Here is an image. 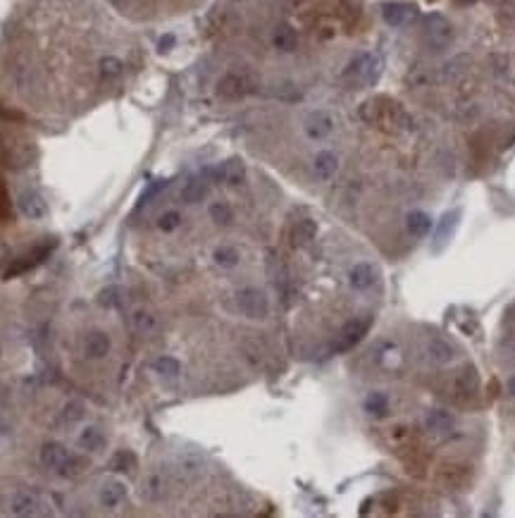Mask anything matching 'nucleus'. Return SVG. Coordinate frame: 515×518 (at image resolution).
I'll list each match as a JSON object with an SVG mask.
<instances>
[{
  "instance_id": "nucleus-1",
  "label": "nucleus",
  "mask_w": 515,
  "mask_h": 518,
  "mask_svg": "<svg viewBox=\"0 0 515 518\" xmlns=\"http://www.w3.org/2000/svg\"><path fill=\"white\" fill-rule=\"evenodd\" d=\"M382 74V60L372 53H361L353 58L351 65L346 67L343 77L346 79H356L358 84H374Z\"/></svg>"
},
{
  "instance_id": "nucleus-2",
  "label": "nucleus",
  "mask_w": 515,
  "mask_h": 518,
  "mask_svg": "<svg viewBox=\"0 0 515 518\" xmlns=\"http://www.w3.org/2000/svg\"><path fill=\"white\" fill-rule=\"evenodd\" d=\"M423 29H425V39H427L432 50H444L446 46L454 41V27H451V22L436 12L425 17Z\"/></svg>"
},
{
  "instance_id": "nucleus-3",
  "label": "nucleus",
  "mask_w": 515,
  "mask_h": 518,
  "mask_svg": "<svg viewBox=\"0 0 515 518\" xmlns=\"http://www.w3.org/2000/svg\"><path fill=\"white\" fill-rule=\"evenodd\" d=\"M236 306L239 310H241L243 315H248V318H265L270 310V303H267V297H265L260 289L256 287H246L241 289V292L236 294Z\"/></svg>"
},
{
  "instance_id": "nucleus-4",
  "label": "nucleus",
  "mask_w": 515,
  "mask_h": 518,
  "mask_svg": "<svg viewBox=\"0 0 515 518\" xmlns=\"http://www.w3.org/2000/svg\"><path fill=\"white\" fill-rule=\"evenodd\" d=\"M382 19L389 27H408L418 19V8L413 3H384L382 5Z\"/></svg>"
},
{
  "instance_id": "nucleus-5",
  "label": "nucleus",
  "mask_w": 515,
  "mask_h": 518,
  "mask_svg": "<svg viewBox=\"0 0 515 518\" xmlns=\"http://www.w3.org/2000/svg\"><path fill=\"white\" fill-rule=\"evenodd\" d=\"M303 132L310 141H322L334 132V117L327 110H313L305 115L303 120Z\"/></svg>"
},
{
  "instance_id": "nucleus-6",
  "label": "nucleus",
  "mask_w": 515,
  "mask_h": 518,
  "mask_svg": "<svg viewBox=\"0 0 515 518\" xmlns=\"http://www.w3.org/2000/svg\"><path fill=\"white\" fill-rule=\"evenodd\" d=\"M253 89H256L253 77L241 74V72H232V74H227L225 79L220 81L217 93L225 98H241V96H246V93H251Z\"/></svg>"
},
{
  "instance_id": "nucleus-7",
  "label": "nucleus",
  "mask_w": 515,
  "mask_h": 518,
  "mask_svg": "<svg viewBox=\"0 0 515 518\" xmlns=\"http://www.w3.org/2000/svg\"><path fill=\"white\" fill-rule=\"evenodd\" d=\"M17 208H19V213L24 217H29V220H43V217L48 215V203H46L43 196L36 194L34 189H27L17 196Z\"/></svg>"
},
{
  "instance_id": "nucleus-8",
  "label": "nucleus",
  "mask_w": 515,
  "mask_h": 518,
  "mask_svg": "<svg viewBox=\"0 0 515 518\" xmlns=\"http://www.w3.org/2000/svg\"><path fill=\"white\" fill-rule=\"evenodd\" d=\"M348 282H351V287L358 289V292H367V289H372L374 284L379 282V270L372 266V263L361 261L351 268V272H348Z\"/></svg>"
},
{
  "instance_id": "nucleus-9",
  "label": "nucleus",
  "mask_w": 515,
  "mask_h": 518,
  "mask_svg": "<svg viewBox=\"0 0 515 518\" xmlns=\"http://www.w3.org/2000/svg\"><path fill=\"white\" fill-rule=\"evenodd\" d=\"M41 464H43L46 468L60 470V473L67 475V468L74 464V459L70 457V452H67L62 444H46V447L41 449Z\"/></svg>"
},
{
  "instance_id": "nucleus-10",
  "label": "nucleus",
  "mask_w": 515,
  "mask_h": 518,
  "mask_svg": "<svg viewBox=\"0 0 515 518\" xmlns=\"http://www.w3.org/2000/svg\"><path fill=\"white\" fill-rule=\"evenodd\" d=\"M365 330H367V323H365V320H358V318L346 320V325H343L341 332H339V339H336V351H348V349H353V346H356L358 341L363 339Z\"/></svg>"
},
{
  "instance_id": "nucleus-11",
  "label": "nucleus",
  "mask_w": 515,
  "mask_h": 518,
  "mask_svg": "<svg viewBox=\"0 0 515 518\" xmlns=\"http://www.w3.org/2000/svg\"><path fill=\"white\" fill-rule=\"evenodd\" d=\"M208 175L227 184H241L243 177H246V168H243V163L239 158H232L227 163H222L217 170H208Z\"/></svg>"
},
{
  "instance_id": "nucleus-12",
  "label": "nucleus",
  "mask_w": 515,
  "mask_h": 518,
  "mask_svg": "<svg viewBox=\"0 0 515 518\" xmlns=\"http://www.w3.org/2000/svg\"><path fill=\"white\" fill-rule=\"evenodd\" d=\"M313 172L317 179H322V182H327V179H332L336 172H339V158H336L334 151H320L313 158Z\"/></svg>"
},
{
  "instance_id": "nucleus-13",
  "label": "nucleus",
  "mask_w": 515,
  "mask_h": 518,
  "mask_svg": "<svg viewBox=\"0 0 515 518\" xmlns=\"http://www.w3.org/2000/svg\"><path fill=\"white\" fill-rule=\"evenodd\" d=\"M10 511L14 516H34L39 511V497L29 490H19L10 499Z\"/></svg>"
},
{
  "instance_id": "nucleus-14",
  "label": "nucleus",
  "mask_w": 515,
  "mask_h": 518,
  "mask_svg": "<svg viewBox=\"0 0 515 518\" xmlns=\"http://www.w3.org/2000/svg\"><path fill=\"white\" fill-rule=\"evenodd\" d=\"M423 423L430 432H451L456 426V418L449 411H444V408H432V411L425 413Z\"/></svg>"
},
{
  "instance_id": "nucleus-15",
  "label": "nucleus",
  "mask_w": 515,
  "mask_h": 518,
  "mask_svg": "<svg viewBox=\"0 0 515 518\" xmlns=\"http://www.w3.org/2000/svg\"><path fill=\"white\" fill-rule=\"evenodd\" d=\"M425 354L434 363H449L456 356V349L446 339H441V337H432V339H427V344H425Z\"/></svg>"
},
{
  "instance_id": "nucleus-16",
  "label": "nucleus",
  "mask_w": 515,
  "mask_h": 518,
  "mask_svg": "<svg viewBox=\"0 0 515 518\" xmlns=\"http://www.w3.org/2000/svg\"><path fill=\"white\" fill-rule=\"evenodd\" d=\"M84 354L88 359H105L110 354V337L105 332H91L84 339Z\"/></svg>"
},
{
  "instance_id": "nucleus-17",
  "label": "nucleus",
  "mask_w": 515,
  "mask_h": 518,
  "mask_svg": "<svg viewBox=\"0 0 515 518\" xmlns=\"http://www.w3.org/2000/svg\"><path fill=\"white\" fill-rule=\"evenodd\" d=\"M272 46L282 53H291V50L299 46V36H296V29L289 27V24H277L272 29Z\"/></svg>"
},
{
  "instance_id": "nucleus-18",
  "label": "nucleus",
  "mask_w": 515,
  "mask_h": 518,
  "mask_svg": "<svg viewBox=\"0 0 515 518\" xmlns=\"http://www.w3.org/2000/svg\"><path fill=\"white\" fill-rule=\"evenodd\" d=\"M317 235V225L310 217H301L294 227H291V241L294 246H305L308 241H313Z\"/></svg>"
},
{
  "instance_id": "nucleus-19",
  "label": "nucleus",
  "mask_w": 515,
  "mask_h": 518,
  "mask_svg": "<svg viewBox=\"0 0 515 518\" xmlns=\"http://www.w3.org/2000/svg\"><path fill=\"white\" fill-rule=\"evenodd\" d=\"M405 230H408L410 237H425L427 232L432 230V220L427 213H423V210H413V213H408L405 217Z\"/></svg>"
},
{
  "instance_id": "nucleus-20",
  "label": "nucleus",
  "mask_w": 515,
  "mask_h": 518,
  "mask_svg": "<svg viewBox=\"0 0 515 518\" xmlns=\"http://www.w3.org/2000/svg\"><path fill=\"white\" fill-rule=\"evenodd\" d=\"M477 387H480V377H477V370L472 366L458 370L456 375V390L463 392V395H475Z\"/></svg>"
},
{
  "instance_id": "nucleus-21",
  "label": "nucleus",
  "mask_w": 515,
  "mask_h": 518,
  "mask_svg": "<svg viewBox=\"0 0 515 518\" xmlns=\"http://www.w3.org/2000/svg\"><path fill=\"white\" fill-rule=\"evenodd\" d=\"M212 261H215V266L229 270V268L239 266V261H241V253H239V248L225 244V246H217L215 251H212Z\"/></svg>"
},
{
  "instance_id": "nucleus-22",
  "label": "nucleus",
  "mask_w": 515,
  "mask_h": 518,
  "mask_svg": "<svg viewBox=\"0 0 515 518\" xmlns=\"http://www.w3.org/2000/svg\"><path fill=\"white\" fill-rule=\"evenodd\" d=\"M132 328L139 335H153L158 330V320L148 310H134L132 313Z\"/></svg>"
},
{
  "instance_id": "nucleus-23",
  "label": "nucleus",
  "mask_w": 515,
  "mask_h": 518,
  "mask_svg": "<svg viewBox=\"0 0 515 518\" xmlns=\"http://www.w3.org/2000/svg\"><path fill=\"white\" fill-rule=\"evenodd\" d=\"M124 497H127L124 485L117 483V480H110V483H105L101 490V504L103 506H117L119 501H124Z\"/></svg>"
},
{
  "instance_id": "nucleus-24",
  "label": "nucleus",
  "mask_w": 515,
  "mask_h": 518,
  "mask_svg": "<svg viewBox=\"0 0 515 518\" xmlns=\"http://www.w3.org/2000/svg\"><path fill=\"white\" fill-rule=\"evenodd\" d=\"M205 191H208L205 179L191 177L189 182L184 184V189H181V199H184L186 203H199V201H203V196H205Z\"/></svg>"
},
{
  "instance_id": "nucleus-25",
  "label": "nucleus",
  "mask_w": 515,
  "mask_h": 518,
  "mask_svg": "<svg viewBox=\"0 0 515 518\" xmlns=\"http://www.w3.org/2000/svg\"><path fill=\"white\" fill-rule=\"evenodd\" d=\"M363 408H365L370 416H374V418H379V416H384L387 413V408H389V399L382 395V392H370V395L365 397V401H363Z\"/></svg>"
},
{
  "instance_id": "nucleus-26",
  "label": "nucleus",
  "mask_w": 515,
  "mask_h": 518,
  "mask_svg": "<svg viewBox=\"0 0 515 518\" xmlns=\"http://www.w3.org/2000/svg\"><path fill=\"white\" fill-rule=\"evenodd\" d=\"M103 444H105V437H103L101 430H96V428L81 430V435H79V447L81 449H86V452H96V449H101Z\"/></svg>"
},
{
  "instance_id": "nucleus-27",
  "label": "nucleus",
  "mask_w": 515,
  "mask_h": 518,
  "mask_svg": "<svg viewBox=\"0 0 515 518\" xmlns=\"http://www.w3.org/2000/svg\"><path fill=\"white\" fill-rule=\"evenodd\" d=\"M155 372H160L163 377H176L181 372V363L174 359V356H160V359H155Z\"/></svg>"
},
{
  "instance_id": "nucleus-28",
  "label": "nucleus",
  "mask_w": 515,
  "mask_h": 518,
  "mask_svg": "<svg viewBox=\"0 0 515 518\" xmlns=\"http://www.w3.org/2000/svg\"><path fill=\"white\" fill-rule=\"evenodd\" d=\"M208 215H210L212 222H217V225H229L232 222V206L225 203V201H215V203H210V208H208Z\"/></svg>"
},
{
  "instance_id": "nucleus-29",
  "label": "nucleus",
  "mask_w": 515,
  "mask_h": 518,
  "mask_svg": "<svg viewBox=\"0 0 515 518\" xmlns=\"http://www.w3.org/2000/svg\"><path fill=\"white\" fill-rule=\"evenodd\" d=\"M124 72V65L119 58H114V55H105V58L101 60V74L105 77V79H117V77H122Z\"/></svg>"
},
{
  "instance_id": "nucleus-30",
  "label": "nucleus",
  "mask_w": 515,
  "mask_h": 518,
  "mask_svg": "<svg viewBox=\"0 0 515 518\" xmlns=\"http://www.w3.org/2000/svg\"><path fill=\"white\" fill-rule=\"evenodd\" d=\"M179 225H181V213H179V210H165V213L158 217V230L168 232V235H172L174 230H179Z\"/></svg>"
},
{
  "instance_id": "nucleus-31",
  "label": "nucleus",
  "mask_w": 515,
  "mask_h": 518,
  "mask_svg": "<svg viewBox=\"0 0 515 518\" xmlns=\"http://www.w3.org/2000/svg\"><path fill=\"white\" fill-rule=\"evenodd\" d=\"M134 464H137V459H134V454L129 452V449H119L110 459L112 470H129V468H134Z\"/></svg>"
},
{
  "instance_id": "nucleus-32",
  "label": "nucleus",
  "mask_w": 515,
  "mask_h": 518,
  "mask_svg": "<svg viewBox=\"0 0 515 518\" xmlns=\"http://www.w3.org/2000/svg\"><path fill=\"white\" fill-rule=\"evenodd\" d=\"M463 72H465V58H454L451 62H446L441 74H444L446 81H456V79H461Z\"/></svg>"
},
{
  "instance_id": "nucleus-33",
  "label": "nucleus",
  "mask_w": 515,
  "mask_h": 518,
  "mask_svg": "<svg viewBox=\"0 0 515 518\" xmlns=\"http://www.w3.org/2000/svg\"><path fill=\"white\" fill-rule=\"evenodd\" d=\"M456 217H458V213H449V215H444V220H441V225H439V232H436V241H439V244H444V241L449 239L451 235H454Z\"/></svg>"
},
{
  "instance_id": "nucleus-34",
  "label": "nucleus",
  "mask_w": 515,
  "mask_h": 518,
  "mask_svg": "<svg viewBox=\"0 0 515 518\" xmlns=\"http://www.w3.org/2000/svg\"><path fill=\"white\" fill-rule=\"evenodd\" d=\"M172 46H174V36H163V41H160V50H170Z\"/></svg>"
},
{
  "instance_id": "nucleus-35",
  "label": "nucleus",
  "mask_w": 515,
  "mask_h": 518,
  "mask_svg": "<svg viewBox=\"0 0 515 518\" xmlns=\"http://www.w3.org/2000/svg\"><path fill=\"white\" fill-rule=\"evenodd\" d=\"M506 390H508V395H511L513 399H515V375L508 380V385H506Z\"/></svg>"
}]
</instances>
